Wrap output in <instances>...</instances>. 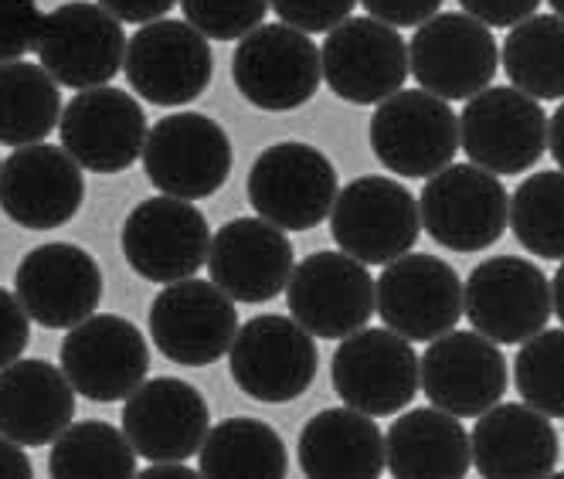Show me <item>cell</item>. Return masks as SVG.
<instances>
[{"label": "cell", "mask_w": 564, "mask_h": 479, "mask_svg": "<svg viewBox=\"0 0 564 479\" xmlns=\"http://www.w3.org/2000/svg\"><path fill=\"white\" fill-rule=\"evenodd\" d=\"M184 21L212 42H238L262 24L269 0H177Z\"/></svg>", "instance_id": "obj_36"}, {"label": "cell", "mask_w": 564, "mask_h": 479, "mask_svg": "<svg viewBox=\"0 0 564 479\" xmlns=\"http://www.w3.org/2000/svg\"><path fill=\"white\" fill-rule=\"evenodd\" d=\"M28 340H31V319H28L24 306L18 303L14 293L0 286V368L18 361V357L28 350Z\"/></svg>", "instance_id": "obj_39"}, {"label": "cell", "mask_w": 564, "mask_h": 479, "mask_svg": "<svg viewBox=\"0 0 564 479\" xmlns=\"http://www.w3.org/2000/svg\"><path fill=\"white\" fill-rule=\"evenodd\" d=\"M368 18L384 21L391 28H419L432 14H438L442 0H360Z\"/></svg>", "instance_id": "obj_41"}, {"label": "cell", "mask_w": 564, "mask_h": 479, "mask_svg": "<svg viewBox=\"0 0 564 479\" xmlns=\"http://www.w3.org/2000/svg\"><path fill=\"white\" fill-rule=\"evenodd\" d=\"M140 476H143V479H194L197 472L187 469V466H181V462H153V466L143 469Z\"/></svg>", "instance_id": "obj_45"}, {"label": "cell", "mask_w": 564, "mask_h": 479, "mask_svg": "<svg viewBox=\"0 0 564 479\" xmlns=\"http://www.w3.org/2000/svg\"><path fill=\"white\" fill-rule=\"evenodd\" d=\"M14 296L37 327L72 330L102 300L99 262L72 242L37 246L14 272Z\"/></svg>", "instance_id": "obj_23"}, {"label": "cell", "mask_w": 564, "mask_h": 479, "mask_svg": "<svg viewBox=\"0 0 564 479\" xmlns=\"http://www.w3.org/2000/svg\"><path fill=\"white\" fill-rule=\"evenodd\" d=\"M319 72L330 92L354 106H378L409 78V45L398 28L375 18H347L327 31Z\"/></svg>", "instance_id": "obj_16"}, {"label": "cell", "mask_w": 564, "mask_h": 479, "mask_svg": "<svg viewBox=\"0 0 564 479\" xmlns=\"http://www.w3.org/2000/svg\"><path fill=\"white\" fill-rule=\"evenodd\" d=\"M48 476L55 479H133L137 453L123 428L102 418L68 422L48 453Z\"/></svg>", "instance_id": "obj_33"}, {"label": "cell", "mask_w": 564, "mask_h": 479, "mask_svg": "<svg viewBox=\"0 0 564 479\" xmlns=\"http://www.w3.org/2000/svg\"><path fill=\"white\" fill-rule=\"evenodd\" d=\"M510 194L497 174L476 164H449L425 177L419 218L438 246L453 252H482L507 231Z\"/></svg>", "instance_id": "obj_7"}, {"label": "cell", "mask_w": 564, "mask_h": 479, "mask_svg": "<svg viewBox=\"0 0 564 479\" xmlns=\"http://www.w3.org/2000/svg\"><path fill=\"white\" fill-rule=\"evenodd\" d=\"M409 68L415 83L438 99H473L476 92L494 86L500 45L487 24L463 11L432 14L412 34Z\"/></svg>", "instance_id": "obj_6"}, {"label": "cell", "mask_w": 564, "mask_h": 479, "mask_svg": "<svg viewBox=\"0 0 564 479\" xmlns=\"http://www.w3.org/2000/svg\"><path fill=\"white\" fill-rule=\"evenodd\" d=\"M463 14L476 18L487 28H513L520 21H528L531 14H538L541 0H459Z\"/></svg>", "instance_id": "obj_40"}, {"label": "cell", "mask_w": 564, "mask_h": 479, "mask_svg": "<svg viewBox=\"0 0 564 479\" xmlns=\"http://www.w3.org/2000/svg\"><path fill=\"white\" fill-rule=\"evenodd\" d=\"M58 116L62 92L42 65L21 58L0 65V143H42L58 127Z\"/></svg>", "instance_id": "obj_31"}, {"label": "cell", "mask_w": 564, "mask_h": 479, "mask_svg": "<svg viewBox=\"0 0 564 479\" xmlns=\"http://www.w3.org/2000/svg\"><path fill=\"white\" fill-rule=\"evenodd\" d=\"M197 476L208 479H282L290 453L282 435L262 418H225L208 428L197 449Z\"/></svg>", "instance_id": "obj_30"}, {"label": "cell", "mask_w": 564, "mask_h": 479, "mask_svg": "<svg viewBox=\"0 0 564 479\" xmlns=\"http://www.w3.org/2000/svg\"><path fill=\"white\" fill-rule=\"evenodd\" d=\"M375 309L398 337L429 344L459 324L463 279L438 255L405 252L388 262L375 283Z\"/></svg>", "instance_id": "obj_13"}, {"label": "cell", "mask_w": 564, "mask_h": 479, "mask_svg": "<svg viewBox=\"0 0 564 479\" xmlns=\"http://www.w3.org/2000/svg\"><path fill=\"white\" fill-rule=\"evenodd\" d=\"M371 150L398 177H432L459 150V116L425 89H398L371 116Z\"/></svg>", "instance_id": "obj_9"}, {"label": "cell", "mask_w": 564, "mask_h": 479, "mask_svg": "<svg viewBox=\"0 0 564 479\" xmlns=\"http://www.w3.org/2000/svg\"><path fill=\"white\" fill-rule=\"evenodd\" d=\"M507 357L500 344L482 334L449 330L429 340L419 361V388L425 398L456 418H476L507 394Z\"/></svg>", "instance_id": "obj_21"}, {"label": "cell", "mask_w": 564, "mask_h": 479, "mask_svg": "<svg viewBox=\"0 0 564 479\" xmlns=\"http://www.w3.org/2000/svg\"><path fill=\"white\" fill-rule=\"evenodd\" d=\"M357 0H269L275 18L303 34H327L340 21L350 18Z\"/></svg>", "instance_id": "obj_38"}, {"label": "cell", "mask_w": 564, "mask_h": 479, "mask_svg": "<svg viewBox=\"0 0 564 479\" xmlns=\"http://www.w3.org/2000/svg\"><path fill=\"white\" fill-rule=\"evenodd\" d=\"M319 368L313 337L293 316L262 313L238 324L228 347V371L241 394L265 405H286L310 391Z\"/></svg>", "instance_id": "obj_3"}, {"label": "cell", "mask_w": 564, "mask_h": 479, "mask_svg": "<svg viewBox=\"0 0 564 479\" xmlns=\"http://www.w3.org/2000/svg\"><path fill=\"white\" fill-rule=\"evenodd\" d=\"M42 18L37 0H0V65L18 62L37 45Z\"/></svg>", "instance_id": "obj_37"}, {"label": "cell", "mask_w": 564, "mask_h": 479, "mask_svg": "<svg viewBox=\"0 0 564 479\" xmlns=\"http://www.w3.org/2000/svg\"><path fill=\"white\" fill-rule=\"evenodd\" d=\"M127 265L147 283H177L200 272L212 246L208 218L194 208V202L160 194L140 202L119 231Z\"/></svg>", "instance_id": "obj_15"}, {"label": "cell", "mask_w": 564, "mask_h": 479, "mask_svg": "<svg viewBox=\"0 0 564 479\" xmlns=\"http://www.w3.org/2000/svg\"><path fill=\"white\" fill-rule=\"evenodd\" d=\"M334 391L340 402L371 418L398 415L415 402L419 388V353L412 340L394 330H354L334 353Z\"/></svg>", "instance_id": "obj_14"}, {"label": "cell", "mask_w": 564, "mask_h": 479, "mask_svg": "<svg viewBox=\"0 0 564 479\" xmlns=\"http://www.w3.org/2000/svg\"><path fill=\"white\" fill-rule=\"evenodd\" d=\"M547 146H551L554 164H561V171H564V102L554 109L551 123H547Z\"/></svg>", "instance_id": "obj_44"}, {"label": "cell", "mask_w": 564, "mask_h": 479, "mask_svg": "<svg viewBox=\"0 0 564 479\" xmlns=\"http://www.w3.org/2000/svg\"><path fill=\"white\" fill-rule=\"evenodd\" d=\"M463 313L494 344H523L551 319L547 275L520 255L482 259L463 286Z\"/></svg>", "instance_id": "obj_10"}, {"label": "cell", "mask_w": 564, "mask_h": 479, "mask_svg": "<svg viewBox=\"0 0 564 479\" xmlns=\"http://www.w3.org/2000/svg\"><path fill=\"white\" fill-rule=\"evenodd\" d=\"M286 303L310 337L344 340L375 316V279L347 252H313L293 265Z\"/></svg>", "instance_id": "obj_19"}, {"label": "cell", "mask_w": 564, "mask_h": 479, "mask_svg": "<svg viewBox=\"0 0 564 479\" xmlns=\"http://www.w3.org/2000/svg\"><path fill=\"white\" fill-rule=\"evenodd\" d=\"M238 330V306L212 279H177L150 303V337L167 361L208 368L228 353Z\"/></svg>", "instance_id": "obj_11"}, {"label": "cell", "mask_w": 564, "mask_h": 479, "mask_svg": "<svg viewBox=\"0 0 564 479\" xmlns=\"http://www.w3.org/2000/svg\"><path fill=\"white\" fill-rule=\"evenodd\" d=\"M517 242L538 259H564V171L531 174L510 194L507 215Z\"/></svg>", "instance_id": "obj_34"}, {"label": "cell", "mask_w": 564, "mask_h": 479, "mask_svg": "<svg viewBox=\"0 0 564 479\" xmlns=\"http://www.w3.org/2000/svg\"><path fill=\"white\" fill-rule=\"evenodd\" d=\"M340 190L330 156L310 143H272L249 171V205L256 215L282 231H310L330 218Z\"/></svg>", "instance_id": "obj_1"}, {"label": "cell", "mask_w": 564, "mask_h": 479, "mask_svg": "<svg viewBox=\"0 0 564 479\" xmlns=\"http://www.w3.org/2000/svg\"><path fill=\"white\" fill-rule=\"evenodd\" d=\"M330 231L340 252L365 265H388L412 252L422 231L419 202L405 184L381 174L354 177L337 190Z\"/></svg>", "instance_id": "obj_4"}, {"label": "cell", "mask_w": 564, "mask_h": 479, "mask_svg": "<svg viewBox=\"0 0 564 479\" xmlns=\"http://www.w3.org/2000/svg\"><path fill=\"white\" fill-rule=\"evenodd\" d=\"M123 402V435L147 462L191 459L212 428L205 394L181 378L143 381Z\"/></svg>", "instance_id": "obj_24"}, {"label": "cell", "mask_w": 564, "mask_h": 479, "mask_svg": "<svg viewBox=\"0 0 564 479\" xmlns=\"http://www.w3.org/2000/svg\"><path fill=\"white\" fill-rule=\"evenodd\" d=\"M177 0H99V8L109 11L119 24H150L167 18Z\"/></svg>", "instance_id": "obj_42"}, {"label": "cell", "mask_w": 564, "mask_h": 479, "mask_svg": "<svg viewBox=\"0 0 564 479\" xmlns=\"http://www.w3.org/2000/svg\"><path fill=\"white\" fill-rule=\"evenodd\" d=\"M384 466L394 479H463L473 469L469 432L435 405L412 409L384 435Z\"/></svg>", "instance_id": "obj_29"}, {"label": "cell", "mask_w": 564, "mask_h": 479, "mask_svg": "<svg viewBox=\"0 0 564 479\" xmlns=\"http://www.w3.org/2000/svg\"><path fill=\"white\" fill-rule=\"evenodd\" d=\"M235 167L225 127L200 112H171L147 130L143 171L156 190L181 202H205L218 194Z\"/></svg>", "instance_id": "obj_2"}, {"label": "cell", "mask_w": 564, "mask_h": 479, "mask_svg": "<svg viewBox=\"0 0 564 479\" xmlns=\"http://www.w3.org/2000/svg\"><path fill=\"white\" fill-rule=\"evenodd\" d=\"M300 469L310 479H378L384 472V432L357 409H327L300 432Z\"/></svg>", "instance_id": "obj_28"}, {"label": "cell", "mask_w": 564, "mask_h": 479, "mask_svg": "<svg viewBox=\"0 0 564 479\" xmlns=\"http://www.w3.org/2000/svg\"><path fill=\"white\" fill-rule=\"evenodd\" d=\"M469 453L479 476L487 479H544L554 476L561 443L547 415L531 405H494L476 415Z\"/></svg>", "instance_id": "obj_26"}, {"label": "cell", "mask_w": 564, "mask_h": 479, "mask_svg": "<svg viewBox=\"0 0 564 479\" xmlns=\"http://www.w3.org/2000/svg\"><path fill=\"white\" fill-rule=\"evenodd\" d=\"M547 4H551V11H554L557 18H564V0H547Z\"/></svg>", "instance_id": "obj_47"}, {"label": "cell", "mask_w": 564, "mask_h": 479, "mask_svg": "<svg viewBox=\"0 0 564 479\" xmlns=\"http://www.w3.org/2000/svg\"><path fill=\"white\" fill-rule=\"evenodd\" d=\"M62 374L89 402H123L150 374V347L137 324L116 313H93L62 344Z\"/></svg>", "instance_id": "obj_17"}, {"label": "cell", "mask_w": 564, "mask_h": 479, "mask_svg": "<svg viewBox=\"0 0 564 479\" xmlns=\"http://www.w3.org/2000/svg\"><path fill=\"white\" fill-rule=\"evenodd\" d=\"M513 388L523 405L547 418H564V330H541L520 344L513 361Z\"/></svg>", "instance_id": "obj_35"}, {"label": "cell", "mask_w": 564, "mask_h": 479, "mask_svg": "<svg viewBox=\"0 0 564 479\" xmlns=\"http://www.w3.org/2000/svg\"><path fill=\"white\" fill-rule=\"evenodd\" d=\"M503 72L513 89L531 99H564V18L531 14L510 28L503 42Z\"/></svg>", "instance_id": "obj_32"}, {"label": "cell", "mask_w": 564, "mask_h": 479, "mask_svg": "<svg viewBox=\"0 0 564 479\" xmlns=\"http://www.w3.org/2000/svg\"><path fill=\"white\" fill-rule=\"evenodd\" d=\"M83 202V167L62 146H14V153L0 164V211L28 231H52L68 225Z\"/></svg>", "instance_id": "obj_22"}, {"label": "cell", "mask_w": 564, "mask_h": 479, "mask_svg": "<svg viewBox=\"0 0 564 479\" xmlns=\"http://www.w3.org/2000/svg\"><path fill=\"white\" fill-rule=\"evenodd\" d=\"M130 89L150 106H187L205 96L215 58L208 37L187 21L160 18L143 24L123 55Z\"/></svg>", "instance_id": "obj_12"}, {"label": "cell", "mask_w": 564, "mask_h": 479, "mask_svg": "<svg viewBox=\"0 0 564 479\" xmlns=\"http://www.w3.org/2000/svg\"><path fill=\"white\" fill-rule=\"evenodd\" d=\"M62 150L83 171L123 174L130 171L147 143V112L140 102L112 86L83 89L58 116Z\"/></svg>", "instance_id": "obj_20"}, {"label": "cell", "mask_w": 564, "mask_h": 479, "mask_svg": "<svg viewBox=\"0 0 564 479\" xmlns=\"http://www.w3.org/2000/svg\"><path fill=\"white\" fill-rule=\"evenodd\" d=\"M205 265L212 283L235 303H269L286 290L296 255L282 228L262 218H235L212 235Z\"/></svg>", "instance_id": "obj_25"}, {"label": "cell", "mask_w": 564, "mask_h": 479, "mask_svg": "<svg viewBox=\"0 0 564 479\" xmlns=\"http://www.w3.org/2000/svg\"><path fill=\"white\" fill-rule=\"evenodd\" d=\"M34 52L58 86L83 92L106 86L119 75L127 55V34L99 4L72 0L42 18Z\"/></svg>", "instance_id": "obj_18"}, {"label": "cell", "mask_w": 564, "mask_h": 479, "mask_svg": "<svg viewBox=\"0 0 564 479\" xmlns=\"http://www.w3.org/2000/svg\"><path fill=\"white\" fill-rule=\"evenodd\" d=\"M231 78L241 99L262 112H293L306 106L324 72H319V48L310 34L286 24H259L246 37H238L231 55Z\"/></svg>", "instance_id": "obj_8"}, {"label": "cell", "mask_w": 564, "mask_h": 479, "mask_svg": "<svg viewBox=\"0 0 564 479\" xmlns=\"http://www.w3.org/2000/svg\"><path fill=\"white\" fill-rule=\"evenodd\" d=\"M0 479H34L24 446L11 443L8 435H0Z\"/></svg>", "instance_id": "obj_43"}, {"label": "cell", "mask_w": 564, "mask_h": 479, "mask_svg": "<svg viewBox=\"0 0 564 479\" xmlns=\"http://www.w3.org/2000/svg\"><path fill=\"white\" fill-rule=\"evenodd\" d=\"M459 146L469 164L497 177L531 171L547 150V112L513 86H490L466 99L459 116Z\"/></svg>", "instance_id": "obj_5"}, {"label": "cell", "mask_w": 564, "mask_h": 479, "mask_svg": "<svg viewBox=\"0 0 564 479\" xmlns=\"http://www.w3.org/2000/svg\"><path fill=\"white\" fill-rule=\"evenodd\" d=\"M75 418V391L68 378L42 357H18L0 368V435L24 449L52 446Z\"/></svg>", "instance_id": "obj_27"}, {"label": "cell", "mask_w": 564, "mask_h": 479, "mask_svg": "<svg viewBox=\"0 0 564 479\" xmlns=\"http://www.w3.org/2000/svg\"><path fill=\"white\" fill-rule=\"evenodd\" d=\"M551 309L557 313V319L564 324V259H561V269L551 279Z\"/></svg>", "instance_id": "obj_46"}]
</instances>
